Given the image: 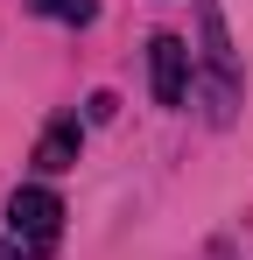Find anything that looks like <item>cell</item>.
Segmentation results:
<instances>
[{"mask_svg": "<svg viewBox=\"0 0 253 260\" xmlns=\"http://www.w3.org/2000/svg\"><path fill=\"white\" fill-rule=\"evenodd\" d=\"M7 225H14V239L28 246V253H56V239H64V204H56V190H14V204H7Z\"/></svg>", "mask_w": 253, "mask_h": 260, "instance_id": "1", "label": "cell"}, {"mask_svg": "<svg viewBox=\"0 0 253 260\" xmlns=\"http://www.w3.org/2000/svg\"><path fill=\"white\" fill-rule=\"evenodd\" d=\"M148 85H155V106H183V91H190V43L183 36L148 43Z\"/></svg>", "mask_w": 253, "mask_h": 260, "instance_id": "2", "label": "cell"}, {"mask_svg": "<svg viewBox=\"0 0 253 260\" xmlns=\"http://www.w3.org/2000/svg\"><path fill=\"white\" fill-rule=\"evenodd\" d=\"M71 162H78V120H56L36 141V169H71Z\"/></svg>", "mask_w": 253, "mask_h": 260, "instance_id": "3", "label": "cell"}, {"mask_svg": "<svg viewBox=\"0 0 253 260\" xmlns=\"http://www.w3.org/2000/svg\"><path fill=\"white\" fill-rule=\"evenodd\" d=\"M36 14H49V21H64V28H84L91 14H99V0H28Z\"/></svg>", "mask_w": 253, "mask_h": 260, "instance_id": "4", "label": "cell"}, {"mask_svg": "<svg viewBox=\"0 0 253 260\" xmlns=\"http://www.w3.org/2000/svg\"><path fill=\"white\" fill-rule=\"evenodd\" d=\"M21 253H28L21 239H0V260H21Z\"/></svg>", "mask_w": 253, "mask_h": 260, "instance_id": "5", "label": "cell"}]
</instances>
